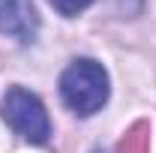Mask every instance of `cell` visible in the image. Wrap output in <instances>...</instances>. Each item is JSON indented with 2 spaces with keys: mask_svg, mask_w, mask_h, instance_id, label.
I'll return each mask as SVG.
<instances>
[{
  "mask_svg": "<svg viewBox=\"0 0 156 153\" xmlns=\"http://www.w3.org/2000/svg\"><path fill=\"white\" fill-rule=\"evenodd\" d=\"M60 96L75 114L81 117L96 114L108 99V72L96 60H87V57L75 60L60 75Z\"/></svg>",
  "mask_w": 156,
  "mask_h": 153,
  "instance_id": "obj_1",
  "label": "cell"
},
{
  "mask_svg": "<svg viewBox=\"0 0 156 153\" xmlns=\"http://www.w3.org/2000/svg\"><path fill=\"white\" fill-rule=\"evenodd\" d=\"M39 30V15L30 0H0V33L30 42Z\"/></svg>",
  "mask_w": 156,
  "mask_h": 153,
  "instance_id": "obj_3",
  "label": "cell"
},
{
  "mask_svg": "<svg viewBox=\"0 0 156 153\" xmlns=\"http://www.w3.org/2000/svg\"><path fill=\"white\" fill-rule=\"evenodd\" d=\"M57 12H63V15H78L81 9H87L93 0H48Z\"/></svg>",
  "mask_w": 156,
  "mask_h": 153,
  "instance_id": "obj_5",
  "label": "cell"
},
{
  "mask_svg": "<svg viewBox=\"0 0 156 153\" xmlns=\"http://www.w3.org/2000/svg\"><path fill=\"white\" fill-rule=\"evenodd\" d=\"M3 117L30 144H45L51 138V120L45 114L39 96L24 90V87H9L6 90V96H3Z\"/></svg>",
  "mask_w": 156,
  "mask_h": 153,
  "instance_id": "obj_2",
  "label": "cell"
},
{
  "mask_svg": "<svg viewBox=\"0 0 156 153\" xmlns=\"http://www.w3.org/2000/svg\"><path fill=\"white\" fill-rule=\"evenodd\" d=\"M147 150H150V126L147 123H135L117 147V153H147Z\"/></svg>",
  "mask_w": 156,
  "mask_h": 153,
  "instance_id": "obj_4",
  "label": "cell"
}]
</instances>
